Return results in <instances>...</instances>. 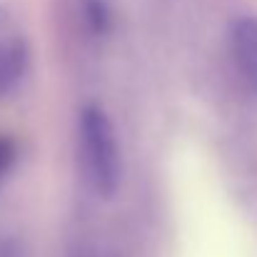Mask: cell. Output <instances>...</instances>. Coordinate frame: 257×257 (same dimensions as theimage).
Segmentation results:
<instances>
[{
	"instance_id": "1",
	"label": "cell",
	"mask_w": 257,
	"mask_h": 257,
	"mask_svg": "<svg viewBox=\"0 0 257 257\" xmlns=\"http://www.w3.org/2000/svg\"><path fill=\"white\" fill-rule=\"evenodd\" d=\"M78 145L90 190L100 200L115 197L122 182V153L115 125L100 105H85L80 110Z\"/></svg>"
},
{
	"instance_id": "2",
	"label": "cell",
	"mask_w": 257,
	"mask_h": 257,
	"mask_svg": "<svg viewBox=\"0 0 257 257\" xmlns=\"http://www.w3.org/2000/svg\"><path fill=\"white\" fill-rule=\"evenodd\" d=\"M230 53L240 75L257 90V18L242 15L230 25Z\"/></svg>"
},
{
	"instance_id": "3",
	"label": "cell",
	"mask_w": 257,
	"mask_h": 257,
	"mask_svg": "<svg viewBox=\"0 0 257 257\" xmlns=\"http://www.w3.org/2000/svg\"><path fill=\"white\" fill-rule=\"evenodd\" d=\"M28 45L18 35L0 38V97L15 90L28 70Z\"/></svg>"
},
{
	"instance_id": "4",
	"label": "cell",
	"mask_w": 257,
	"mask_h": 257,
	"mask_svg": "<svg viewBox=\"0 0 257 257\" xmlns=\"http://www.w3.org/2000/svg\"><path fill=\"white\" fill-rule=\"evenodd\" d=\"M13 163H15V145L8 138H0V182L13 170Z\"/></svg>"
},
{
	"instance_id": "5",
	"label": "cell",
	"mask_w": 257,
	"mask_h": 257,
	"mask_svg": "<svg viewBox=\"0 0 257 257\" xmlns=\"http://www.w3.org/2000/svg\"><path fill=\"white\" fill-rule=\"evenodd\" d=\"M87 20L92 28H105L107 25V10L100 0H87Z\"/></svg>"
}]
</instances>
